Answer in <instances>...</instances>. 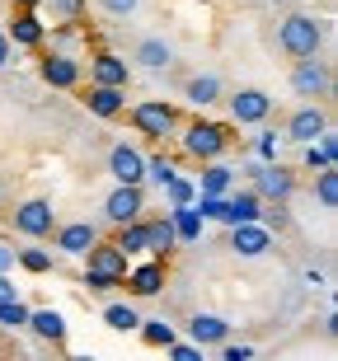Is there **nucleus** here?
I'll use <instances>...</instances> for the list:
<instances>
[{
	"mask_svg": "<svg viewBox=\"0 0 338 361\" xmlns=\"http://www.w3.org/2000/svg\"><path fill=\"white\" fill-rule=\"evenodd\" d=\"M0 329H28V305L24 300H0Z\"/></svg>",
	"mask_w": 338,
	"mask_h": 361,
	"instance_id": "nucleus-33",
	"label": "nucleus"
},
{
	"mask_svg": "<svg viewBox=\"0 0 338 361\" xmlns=\"http://www.w3.org/2000/svg\"><path fill=\"white\" fill-rule=\"evenodd\" d=\"M164 277H169V268H164L160 258H150V263H136V268H127V291L136 295V300H150V295L164 291Z\"/></svg>",
	"mask_w": 338,
	"mask_h": 361,
	"instance_id": "nucleus-13",
	"label": "nucleus"
},
{
	"mask_svg": "<svg viewBox=\"0 0 338 361\" xmlns=\"http://www.w3.org/2000/svg\"><path fill=\"white\" fill-rule=\"evenodd\" d=\"M325 132H329V113L320 104H306L286 118V141H296V146H310V141H320Z\"/></svg>",
	"mask_w": 338,
	"mask_h": 361,
	"instance_id": "nucleus-9",
	"label": "nucleus"
},
{
	"mask_svg": "<svg viewBox=\"0 0 338 361\" xmlns=\"http://www.w3.org/2000/svg\"><path fill=\"white\" fill-rule=\"evenodd\" d=\"M127 268H132V263H127V258H122L118 249H113V240H99L95 249L85 254V272H95V277L122 281V277H127Z\"/></svg>",
	"mask_w": 338,
	"mask_h": 361,
	"instance_id": "nucleus-16",
	"label": "nucleus"
},
{
	"mask_svg": "<svg viewBox=\"0 0 338 361\" xmlns=\"http://www.w3.org/2000/svg\"><path fill=\"white\" fill-rule=\"evenodd\" d=\"M99 240H104V235H99V226H90V221H66V226L52 230V244L71 258H85Z\"/></svg>",
	"mask_w": 338,
	"mask_h": 361,
	"instance_id": "nucleus-10",
	"label": "nucleus"
},
{
	"mask_svg": "<svg viewBox=\"0 0 338 361\" xmlns=\"http://www.w3.org/2000/svg\"><path fill=\"white\" fill-rule=\"evenodd\" d=\"M164 197H169V207H193L198 188H193V178H174V183H164Z\"/></svg>",
	"mask_w": 338,
	"mask_h": 361,
	"instance_id": "nucleus-34",
	"label": "nucleus"
},
{
	"mask_svg": "<svg viewBox=\"0 0 338 361\" xmlns=\"http://www.w3.org/2000/svg\"><path fill=\"white\" fill-rule=\"evenodd\" d=\"M85 286L95 295H104V291H113V286H122V281H109V277H95V272H85Z\"/></svg>",
	"mask_w": 338,
	"mask_h": 361,
	"instance_id": "nucleus-42",
	"label": "nucleus"
},
{
	"mask_svg": "<svg viewBox=\"0 0 338 361\" xmlns=\"http://www.w3.org/2000/svg\"><path fill=\"white\" fill-rule=\"evenodd\" d=\"M258 216H263V197H258L254 188H244V192H230L226 197L221 221H226V226H254Z\"/></svg>",
	"mask_w": 338,
	"mask_h": 361,
	"instance_id": "nucleus-19",
	"label": "nucleus"
},
{
	"mask_svg": "<svg viewBox=\"0 0 338 361\" xmlns=\"http://www.w3.org/2000/svg\"><path fill=\"white\" fill-rule=\"evenodd\" d=\"M169 226H174L179 244H193V240H203V216L193 212V207H169Z\"/></svg>",
	"mask_w": 338,
	"mask_h": 361,
	"instance_id": "nucleus-25",
	"label": "nucleus"
},
{
	"mask_svg": "<svg viewBox=\"0 0 338 361\" xmlns=\"http://www.w3.org/2000/svg\"><path fill=\"white\" fill-rule=\"evenodd\" d=\"M5 38H10V47H42L47 28H42L38 10H14L10 14V28H5Z\"/></svg>",
	"mask_w": 338,
	"mask_h": 361,
	"instance_id": "nucleus-17",
	"label": "nucleus"
},
{
	"mask_svg": "<svg viewBox=\"0 0 338 361\" xmlns=\"http://www.w3.org/2000/svg\"><path fill=\"white\" fill-rule=\"evenodd\" d=\"M14 230L24 235V240H47L56 230V212H52V202L47 197H28L14 207Z\"/></svg>",
	"mask_w": 338,
	"mask_h": 361,
	"instance_id": "nucleus-4",
	"label": "nucleus"
},
{
	"mask_svg": "<svg viewBox=\"0 0 338 361\" xmlns=\"http://www.w3.org/2000/svg\"><path fill=\"white\" fill-rule=\"evenodd\" d=\"M47 10H52V19H66V24H76L85 10V0H42Z\"/></svg>",
	"mask_w": 338,
	"mask_h": 361,
	"instance_id": "nucleus-36",
	"label": "nucleus"
},
{
	"mask_svg": "<svg viewBox=\"0 0 338 361\" xmlns=\"http://www.w3.org/2000/svg\"><path fill=\"white\" fill-rule=\"evenodd\" d=\"M226 104H230V122L235 127H258V122L272 118V94H263V90H235Z\"/></svg>",
	"mask_w": 338,
	"mask_h": 361,
	"instance_id": "nucleus-5",
	"label": "nucleus"
},
{
	"mask_svg": "<svg viewBox=\"0 0 338 361\" xmlns=\"http://www.w3.org/2000/svg\"><path fill=\"white\" fill-rule=\"evenodd\" d=\"M104 319H109V329H118V334H136L141 314H136L132 305H109V310H104Z\"/></svg>",
	"mask_w": 338,
	"mask_h": 361,
	"instance_id": "nucleus-31",
	"label": "nucleus"
},
{
	"mask_svg": "<svg viewBox=\"0 0 338 361\" xmlns=\"http://www.w3.org/2000/svg\"><path fill=\"white\" fill-rule=\"evenodd\" d=\"M193 212L203 216V221H221V212H226V197H203V192H198V197H193Z\"/></svg>",
	"mask_w": 338,
	"mask_h": 361,
	"instance_id": "nucleus-37",
	"label": "nucleus"
},
{
	"mask_svg": "<svg viewBox=\"0 0 338 361\" xmlns=\"http://www.w3.org/2000/svg\"><path fill=\"white\" fill-rule=\"evenodd\" d=\"M85 108H90L95 118H122V113H127V90L90 85V90H85Z\"/></svg>",
	"mask_w": 338,
	"mask_h": 361,
	"instance_id": "nucleus-20",
	"label": "nucleus"
},
{
	"mask_svg": "<svg viewBox=\"0 0 338 361\" xmlns=\"http://www.w3.org/2000/svg\"><path fill=\"white\" fill-rule=\"evenodd\" d=\"M38 75H42V85H52V90H76V85H80V61L66 56V52H47L38 61Z\"/></svg>",
	"mask_w": 338,
	"mask_h": 361,
	"instance_id": "nucleus-14",
	"label": "nucleus"
},
{
	"mask_svg": "<svg viewBox=\"0 0 338 361\" xmlns=\"http://www.w3.org/2000/svg\"><path fill=\"white\" fill-rule=\"evenodd\" d=\"M334 160H338V136L334 132H325L320 141L306 146V164H310V169H334Z\"/></svg>",
	"mask_w": 338,
	"mask_h": 361,
	"instance_id": "nucleus-28",
	"label": "nucleus"
},
{
	"mask_svg": "<svg viewBox=\"0 0 338 361\" xmlns=\"http://www.w3.org/2000/svg\"><path fill=\"white\" fill-rule=\"evenodd\" d=\"M221 361H254V348H244V343H221Z\"/></svg>",
	"mask_w": 338,
	"mask_h": 361,
	"instance_id": "nucleus-40",
	"label": "nucleus"
},
{
	"mask_svg": "<svg viewBox=\"0 0 338 361\" xmlns=\"http://www.w3.org/2000/svg\"><path fill=\"white\" fill-rule=\"evenodd\" d=\"M254 192L258 197H272V202H286L296 192V174L286 164H258L254 169Z\"/></svg>",
	"mask_w": 338,
	"mask_h": 361,
	"instance_id": "nucleus-12",
	"label": "nucleus"
},
{
	"mask_svg": "<svg viewBox=\"0 0 338 361\" xmlns=\"http://www.w3.org/2000/svg\"><path fill=\"white\" fill-rule=\"evenodd\" d=\"M329 61H320V56H306V61H296V71H291V90L301 94V99H325L329 94Z\"/></svg>",
	"mask_w": 338,
	"mask_h": 361,
	"instance_id": "nucleus-6",
	"label": "nucleus"
},
{
	"mask_svg": "<svg viewBox=\"0 0 338 361\" xmlns=\"http://www.w3.org/2000/svg\"><path fill=\"white\" fill-rule=\"evenodd\" d=\"M174 249H179V235H174V226H169V216H150L146 221V254L169 263Z\"/></svg>",
	"mask_w": 338,
	"mask_h": 361,
	"instance_id": "nucleus-21",
	"label": "nucleus"
},
{
	"mask_svg": "<svg viewBox=\"0 0 338 361\" xmlns=\"http://www.w3.org/2000/svg\"><path fill=\"white\" fill-rule=\"evenodd\" d=\"M0 300H19V295H14V281H10V277H0Z\"/></svg>",
	"mask_w": 338,
	"mask_h": 361,
	"instance_id": "nucleus-45",
	"label": "nucleus"
},
{
	"mask_svg": "<svg viewBox=\"0 0 338 361\" xmlns=\"http://www.w3.org/2000/svg\"><path fill=\"white\" fill-rule=\"evenodd\" d=\"M277 47H282L291 61H306V56H320L325 47V24L315 14H286L277 24Z\"/></svg>",
	"mask_w": 338,
	"mask_h": 361,
	"instance_id": "nucleus-2",
	"label": "nucleus"
},
{
	"mask_svg": "<svg viewBox=\"0 0 338 361\" xmlns=\"http://www.w3.org/2000/svg\"><path fill=\"white\" fill-rule=\"evenodd\" d=\"M132 80V61L118 52H95L90 56V85H109V90H127Z\"/></svg>",
	"mask_w": 338,
	"mask_h": 361,
	"instance_id": "nucleus-11",
	"label": "nucleus"
},
{
	"mask_svg": "<svg viewBox=\"0 0 338 361\" xmlns=\"http://www.w3.org/2000/svg\"><path fill=\"white\" fill-rule=\"evenodd\" d=\"M277 146H282V136H277V132H263V136L254 141V150H258V160H263V164L277 160Z\"/></svg>",
	"mask_w": 338,
	"mask_h": 361,
	"instance_id": "nucleus-38",
	"label": "nucleus"
},
{
	"mask_svg": "<svg viewBox=\"0 0 338 361\" xmlns=\"http://www.w3.org/2000/svg\"><path fill=\"white\" fill-rule=\"evenodd\" d=\"M193 188H198L203 197H230V188H235V169L221 164V160H212V164H203V178H198Z\"/></svg>",
	"mask_w": 338,
	"mask_h": 361,
	"instance_id": "nucleus-22",
	"label": "nucleus"
},
{
	"mask_svg": "<svg viewBox=\"0 0 338 361\" xmlns=\"http://www.w3.org/2000/svg\"><path fill=\"white\" fill-rule=\"evenodd\" d=\"M10 5H14V10H38L42 0H10Z\"/></svg>",
	"mask_w": 338,
	"mask_h": 361,
	"instance_id": "nucleus-46",
	"label": "nucleus"
},
{
	"mask_svg": "<svg viewBox=\"0 0 338 361\" xmlns=\"http://www.w3.org/2000/svg\"><path fill=\"white\" fill-rule=\"evenodd\" d=\"M132 127L141 136H150V141H169V136L179 132V113H174V104H164V99H141V104L132 108Z\"/></svg>",
	"mask_w": 338,
	"mask_h": 361,
	"instance_id": "nucleus-3",
	"label": "nucleus"
},
{
	"mask_svg": "<svg viewBox=\"0 0 338 361\" xmlns=\"http://www.w3.org/2000/svg\"><path fill=\"white\" fill-rule=\"evenodd\" d=\"M10 56H14V47H10V38H5V28H0V71L10 66Z\"/></svg>",
	"mask_w": 338,
	"mask_h": 361,
	"instance_id": "nucleus-44",
	"label": "nucleus"
},
{
	"mask_svg": "<svg viewBox=\"0 0 338 361\" xmlns=\"http://www.w3.org/2000/svg\"><path fill=\"white\" fill-rule=\"evenodd\" d=\"M146 178H150V183H174V164H169V160H164V155H150V160H146Z\"/></svg>",
	"mask_w": 338,
	"mask_h": 361,
	"instance_id": "nucleus-35",
	"label": "nucleus"
},
{
	"mask_svg": "<svg viewBox=\"0 0 338 361\" xmlns=\"http://www.w3.org/2000/svg\"><path fill=\"white\" fill-rule=\"evenodd\" d=\"M169 361H207V352L203 348H193V343H169Z\"/></svg>",
	"mask_w": 338,
	"mask_h": 361,
	"instance_id": "nucleus-39",
	"label": "nucleus"
},
{
	"mask_svg": "<svg viewBox=\"0 0 338 361\" xmlns=\"http://www.w3.org/2000/svg\"><path fill=\"white\" fill-rule=\"evenodd\" d=\"M109 174L118 178L122 188H141L146 183V155L136 146H127V141H118V146L109 150Z\"/></svg>",
	"mask_w": 338,
	"mask_h": 361,
	"instance_id": "nucleus-7",
	"label": "nucleus"
},
{
	"mask_svg": "<svg viewBox=\"0 0 338 361\" xmlns=\"http://www.w3.org/2000/svg\"><path fill=\"white\" fill-rule=\"evenodd\" d=\"M315 197H320V207H329V212L338 207V169H320V178H315Z\"/></svg>",
	"mask_w": 338,
	"mask_h": 361,
	"instance_id": "nucleus-32",
	"label": "nucleus"
},
{
	"mask_svg": "<svg viewBox=\"0 0 338 361\" xmlns=\"http://www.w3.org/2000/svg\"><path fill=\"white\" fill-rule=\"evenodd\" d=\"M14 254H19V249L0 244V277H10V272H14Z\"/></svg>",
	"mask_w": 338,
	"mask_h": 361,
	"instance_id": "nucleus-43",
	"label": "nucleus"
},
{
	"mask_svg": "<svg viewBox=\"0 0 338 361\" xmlns=\"http://www.w3.org/2000/svg\"><path fill=\"white\" fill-rule=\"evenodd\" d=\"M66 361H95V357H90V352H76V357H66Z\"/></svg>",
	"mask_w": 338,
	"mask_h": 361,
	"instance_id": "nucleus-47",
	"label": "nucleus"
},
{
	"mask_svg": "<svg viewBox=\"0 0 338 361\" xmlns=\"http://www.w3.org/2000/svg\"><path fill=\"white\" fill-rule=\"evenodd\" d=\"M28 329H33L42 343H66V319H61V310H28Z\"/></svg>",
	"mask_w": 338,
	"mask_h": 361,
	"instance_id": "nucleus-23",
	"label": "nucleus"
},
{
	"mask_svg": "<svg viewBox=\"0 0 338 361\" xmlns=\"http://www.w3.org/2000/svg\"><path fill=\"white\" fill-rule=\"evenodd\" d=\"M146 192L141 188H113L109 197H104V216H109L113 226H132V221H146Z\"/></svg>",
	"mask_w": 338,
	"mask_h": 361,
	"instance_id": "nucleus-8",
	"label": "nucleus"
},
{
	"mask_svg": "<svg viewBox=\"0 0 338 361\" xmlns=\"http://www.w3.org/2000/svg\"><path fill=\"white\" fill-rule=\"evenodd\" d=\"M179 150L188 155V160L198 164H212L221 160L230 150V127H221V122H207V118H193L183 132H179Z\"/></svg>",
	"mask_w": 338,
	"mask_h": 361,
	"instance_id": "nucleus-1",
	"label": "nucleus"
},
{
	"mask_svg": "<svg viewBox=\"0 0 338 361\" xmlns=\"http://www.w3.org/2000/svg\"><path fill=\"white\" fill-rule=\"evenodd\" d=\"M183 99H188L193 108H212L221 99V80H217V75H193L188 90H183Z\"/></svg>",
	"mask_w": 338,
	"mask_h": 361,
	"instance_id": "nucleus-27",
	"label": "nucleus"
},
{
	"mask_svg": "<svg viewBox=\"0 0 338 361\" xmlns=\"http://www.w3.org/2000/svg\"><path fill=\"white\" fill-rule=\"evenodd\" d=\"M188 343L193 348H221V343H230V324L221 319V314H207V310H198L188 319Z\"/></svg>",
	"mask_w": 338,
	"mask_h": 361,
	"instance_id": "nucleus-15",
	"label": "nucleus"
},
{
	"mask_svg": "<svg viewBox=\"0 0 338 361\" xmlns=\"http://www.w3.org/2000/svg\"><path fill=\"white\" fill-rule=\"evenodd\" d=\"M136 334H141L146 348H169V343H179L174 324H164V319H141V324H136Z\"/></svg>",
	"mask_w": 338,
	"mask_h": 361,
	"instance_id": "nucleus-29",
	"label": "nucleus"
},
{
	"mask_svg": "<svg viewBox=\"0 0 338 361\" xmlns=\"http://www.w3.org/2000/svg\"><path fill=\"white\" fill-rule=\"evenodd\" d=\"M14 268L42 277V272H52V249H19V254H14Z\"/></svg>",
	"mask_w": 338,
	"mask_h": 361,
	"instance_id": "nucleus-30",
	"label": "nucleus"
},
{
	"mask_svg": "<svg viewBox=\"0 0 338 361\" xmlns=\"http://www.w3.org/2000/svg\"><path fill=\"white\" fill-rule=\"evenodd\" d=\"M132 61H141L146 71H164L169 61H174V47H169L164 38H141V42H136V56H132Z\"/></svg>",
	"mask_w": 338,
	"mask_h": 361,
	"instance_id": "nucleus-24",
	"label": "nucleus"
},
{
	"mask_svg": "<svg viewBox=\"0 0 338 361\" xmlns=\"http://www.w3.org/2000/svg\"><path fill=\"white\" fill-rule=\"evenodd\" d=\"M230 249L240 258H263L272 249V230L268 226H230Z\"/></svg>",
	"mask_w": 338,
	"mask_h": 361,
	"instance_id": "nucleus-18",
	"label": "nucleus"
},
{
	"mask_svg": "<svg viewBox=\"0 0 338 361\" xmlns=\"http://www.w3.org/2000/svg\"><path fill=\"white\" fill-rule=\"evenodd\" d=\"M99 5H104L113 19H127V14H136V5H141V0H99Z\"/></svg>",
	"mask_w": 338,
	"mask_h": 361,
	"instance_id": "nucleus-41",
	"label": "nucleus"
},
{
	"mask_svg": "<svg viewBox=\"0 0 338 361\" xmlns=\"http://www.w3.org/2000/svg\"><path fill=\"white\" fill-rule=\"evenodd\" d=\"M113 249H118L127 263L132 258L146 254V221H132V226H118V240H113Z\"/></svg>",
	"mask_w": 338,
	"mask_h": 361,
	"instance_id": "nucleus-26",
	"label": "nucleus"
}]
</instances>
